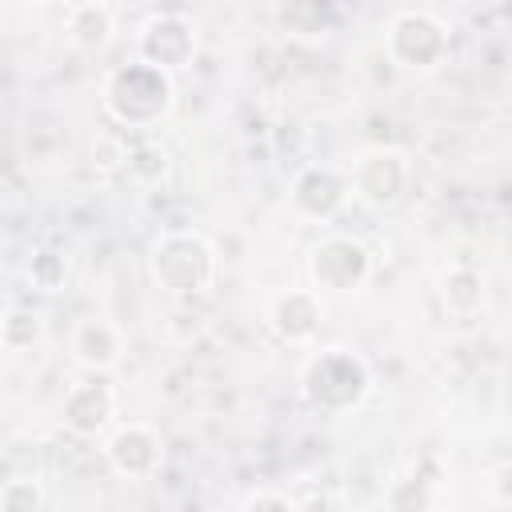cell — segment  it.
Here are the masks:
<instances>
[{
	"instance_id": "4",
	"label": "cell",
	"mask_w": 512,
	"mask_h": 512,
	"mask_svg": "<svg viewBox=\"0 0 512 512\" xmlns=\"http://www.w3.org/2000/svg\"><path fill=\"white\" fill-rule=\"evenodd\" d=\"M448 48V24L424 8H400L384 28V52L400 72H432L448 60Z\"/></svg>"
},
{
	"instance_id": "19",
	"label": "cell",
	"mask_w": 512,
	"mask_h": 512,
	"mask_svg": "<svg viewBox=\"0 0 512 512\" xmlns=\"http://www.w3.org/2000/svg\"><path fill=\"white\" fill-rule=\"evenodd\" d=\"M44 508V484L36 476H12L0 488V512H40Z\"/></svg>"
},
{
	"instance_id": "2",
	"label": "cell",
	"mask_w": 512,
	"mask_h": 512,
	"mask_svg": "<svg viewBox=\"0 0 512 512\" xmlns=\"http://www.w3.org/2000/svg\"><path fill=\"white\" fill-rule=\"evenodd\" d=\"M372 392V372L364 364L360 352L352 348H320L304 360L300 368V396L308 408L324 412V416H344L352 408H360Z\"/></svg>"
},
{
	"instance_id": "15",
	"label": "cell",
	"mask_w": 512,
	"mask_h": 512,
	"mask_svg": "<svg viewBox=\"0 0 512 512\" xmlns=\"http://www.w3.org/2000/svg\"><path fill=\"white\" fill-rule=\"evenodd\" d=\"M444 304L456 316H472L484 304V280H480V272L468 268V264L448 268V276H444Z\"/></svg>"
},
{
	"instance_id": "14",
	"label": "cell",
	"mask_w": 512,
	"mask_h": 512,
	"mask_svg": "<svg viewBox=\"0 0 512 512\" xmlns=\"http://www.w3.org/2000/svg\"><path fill=\"white\" fill-rule=\"evenodd\" d=\"M436 464H420L404 476H396L384 488V508L388 512H436Z\"/></svg>"
},
{
	"instance_id": "22",
	"label": "cell",
	"mask_w": 512,
	"mask_h": 512,
	"mask_svg": "<svg viewBox=\"0 0 512 512\" xmlns=\"http://www.w3.org/2000/svg\"><path fill=\"white\" fill-rule=\"evenodd\" d=\"M492 496H496L500 504H512V464H500V468L492 472Z\"/></svg>"
},
{
	"instance_id": "9",
	"label": "cell",
	"mask_w": 512,
	"mask_h": 512,
	"mask_svg": "<svg viewBox=\"0 0 512 512\" xmlns=\"http://www.w3.org/2000/svg\"><path fill=\"white\" fill-rule=\"evenodd\" d=\"M104 464L124 480H148L164 464V440L156 428H148L140 420L120 424L104 440Z\"/></svg>"
},
{
	"instance_id": "16",
	"label": "cell",
	"mask_w": 512,
	"mask_h": 512,
	"mask_svg": "<svg viewBox=\"0 0 512 512\" xmlns=\"http://www.w3.org/2000/svg\"><path fill=\"white\" fill-rule=\"evenodd\" d=\"M24 276H28V284L36 288V292H60L64 284H68V256L64 252H56V248H32V256H28V264H24Z\"/></svg>"
},
{
	"instance_id": "20",
	"label": "cell",
	"mask_w": 512,
	"mask_h": 512,
	"mask_svg": "<svg viewBox=\"0 0 512 512\" xmlns=\"http://www.w3.org/2000/svg\"><path fill=\"white\" fill-rule=\"evenodd\" d=\"M240 512H300V504H296V496H288V492L264 488V492H252V496L240 504Z\"/></svg>"
},
{
	"instance_id": "12",
	"label": "cell",
	"mask_w": 512,
	"mask_h": 512,
	"mask_svg": "<svg viewBox=\"0 0 512 512\" xmlns=\"http://www.w3.org/2000/svg\"><path fill=\"white\" fill-rule=\"evenodd\" d=\"M72 360L80 364V368H88L92 376L100 372H108V368H116V360H120V328L112 324V320H104V316H88V320H80L76 328H72Z\"/></svg>"
},
{
	"instance_id": "5",
	"label": "cell",
	"mask_w": 512,
	"mask_h": 512,
	"mask_svg": "<svg viewBox=\"0 0 512 512\" xmlns=\"http://www.w3.org/2000/svg\"><path fill=\"white\" fill-rule=\"evenodd\" d=\"M368 276H372V252L356 236L332 232L320 244H312V252H308L312 292H336V296H344V292L364 288Z\"/></svg>"
},
{
	"instance_id": "17",
	"label": "cell",
	"mask_w": 512,
	"mask_h": 512,
	"mask_svg": "<svg viewBox=\"0 0 512 512\" xmlns=\"http://www.w3.org/2000/svg\"><path fill=\"white\" fill-rule=\"evenodd\" d=\"M40 336H44V316L40 312H32L24 304H12L4 312V320H0V344L8 352H24V348L40 344Z\"/></svg>"
},
{
	"instance_id": "13",
	"label": "cell",
	"mask_w": 512,
	"mask_h": 512,
	"mask_svg": "<svg viewBox=\"0 0 512 512\" xmlns=\"http://www.w3.org/2000/svg\"><path fill=\"white\" fill-rule=\"evenodd\" d=\"M64 28H68V40L84 52H100L112 32H116V8L112 4H100V0H84V4H72L64 12Z\"/></svg>"
},
{
	"instance_id": "1",
	"label": "cell",
	"mask_w": 512,
	"mask_h": 512,
	"mask_svg": "<svg viewBox=\"0 0 512 512\" xmlns=\"http://www.w3.org/2000/svg\"><path fill=\"white\" fill-rule=\"evenodd\" d=\"M172 100H176V84L164 68L132 56L124 64H116L104 84H100V104L108 112L112 124L128 128V132H148L156 128L168 112H172Z\"/></svg>"
},
{
	"instance_id": "6",
	"label": "cell",
	"mask_w": 512,
	"mask_h": 512,
	"mask_svg": "<svg viewBox=\"0 0 512 512\" xmlns=\"http://www.w3.org/2000/svg\"><path fill=\"white\" fill-rule=\"evenodd\" d=\"M352 196L368 208H392L404 200L408 184H412V164L400 148H368L356 156L352 172H348Z\"/></svg>"
},
{
	"instance_id": "7",
	"label": "cell",
	"mask_w": 512,
	"mask_h": 512,
	"mask_svg": "<svg viewBox=\"0 0 512 512\" xmlns=\"http://www.w3.org/2000/svg\"><path fill=\"white\" fill-rule=\"evenodd\" d=\"M136 56L156 64V68H164L168 76L188 68L192 56H196V24L184 12H152L140 24Z\"/></svg>"
},
{
	"instance_id": "11",
	"label": "cell",
	"mask_w": 512,
	"mask_h": 512,
	"mask_svg": "<svg viewBox=\"0 0 512 512\" xmlns=\"http://www.w3.org/2000/svg\"><path fill=\"white\" fill-rule=\"evenodd\" d=\"M320 320H324V300L312 288H284L268 304V328L284 344H308L320 332Z\"/></svg>"
},
{
	"instance_id": "10",
	"label": "cell",
	"mask_w": 512,
	"mask_h": 512,
	"mask_svg": "<svg viewBox=\"0 0 512 512\" xmlns=\"http://www.w3.org/2000/svg\"><path fill=\"white\" fill-rule=\"evenodd\" d=\"M352 196V184L340 168L332 164H304L296 176H292V188H288V200L292 208L304 216V220H332Z\"/></svg>"
},
{
	"instance_id": "3",
	"label": "cell",
	"mask_w": 512,
	"mask_h": 512,
	"mask_svg": "<svg viewBox=\"0 0 512 512\" xmlns=\"http://www.w3.org/2000/svg\"><path fill=\"white\" fill-rule=\"evenodd\" d=\"M148 272L168 296H204L216 284V248L192 228H172L152 240Z\"/></svg>"
},
{
	"instance_id": "21",
	"label": "cell",
	"mask_w": 512,
	"mask_h": 512,
	"mask_svg": "<svg viewBox=\"0 0 512 512\" xmlns=\"http://www.w3.org/2000/svg\"><path fill=\"white\" fill-rule=\"evenodd\" d=\"M296 504H300V512H348L340 504V496L336 492H324V488H308L304 496H296Z\"/></svg>"
},
{
	"instance_id": "18",
	"label": "cell",
	"mask_w": 512,
	"mask_h": 512,
	"mask_svg": "<svg viewBox=\"0 0 512 512\" xmlns=\"http://www.w3.org/2000/svg\"><path fill=\"white\" fill-rule=\"evenodd\" d=\"M128 176H136L140 184H156L168 172V152L156 140H136L128 144V160H124Z\"/></svg>"
},
{
	"instance_id": "8",
	"label": "cell",
	"mask_w": 512,
	"mask_h": 512,
	"mask_svg": "<svg viewBox=\"0 0 512 512\" xmlns=\"http://www.w3.org/2000/svg\"><path fill=\"white\" fill-rule=\"evenodd\" d=\"M116 416V388L108 376H88V380H76L64 400H60V424L76 436V440H96L108 432Z\"/></svg>"
}]
</instances>
